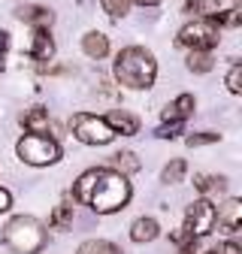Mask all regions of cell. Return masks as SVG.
<instances>
[{"label":"cell","mask_w":242,"mask_h":254,"mask_svg":"<svg viewBox=\"0 0 242 254\" xmlns=\"http://www.w3.org/2000/svg\"><path fill=\"white\" fill-rule=\"evenodd\" d=\"M194 109H197L194 94H179V97L161 112V118H164V121H185L188 115H194Z\"/></svg>","instance_id":"30bf717a"},{"label":"cell","mask_w":242,"mask_h":254,"mask_svg":"<svg viewBox=\"0 0 242 254\" xmlns=\"http://www.w3.org/2000/svg\"><path fill=\"white\" fill-rule=\"evenodd\" d=\"M227 91L230 94H242V64H233L227 73Z\"/></svg>","instance_id":"cb8c5ba5"},{"label":"cell","mask_w":242,"mask_h":254,"mask_svg":"<svg viewBox=\"0 0 242 254\" xmlns=\"http://www.w3.org/2000/svg\"><path fill=\"white\" fill-rule=\"evenodd\" d=\"M185 173H188V164L185 161H182V157H176V161H170L167 167H164V182L167 185H176V182H182V179H185Z\"/></svg>","instance_id":"44dd1931"},{"label":"cell","mask_w":242,"mask_h":254,"mask_svg":"<svg viewBox=\"0 0 242 254\" xmlns=\"http://www.w3.org/2000/svg\"><path fill=\"white\" fill-rule=\"evenodd\" d=\"M46 242H49L46 227L30 215L12 218L6 224V230H3V245L9 251H15V254H40L46 248Z\"/></svg>","instance_id":"3957f363"},{"label":"cell","mask_w":242,"mask_h":254,"mask_svg":"<svg viewBox=\"0 0 242 254\" xmlns=\"http://www.w3.org/2000/svg\"><path fill=\"white\" fill-rule=\"evenodd\" d=\"M206 254H221V251H206Z\"/></svg>","instance_id":"f1b7e54d"},{"label":"cell","mask_w":242,"mask_h":254,"mask_svg":"<svg viewBox=\"0 0 242 254\" xmlns=\"http://www.w3.org/2000/svg\"><path fill=\"white\" fill-rule=\"evenodd\" d=\"M49 227H55V230H70L73 227V206H55V212L49 218Z\"/></svg>","instance_id":"ffe728a7"},{"label":"cell","mask_w":242,"mask_h":254,"mask_svg":"<svg viewBox=\"0 0 242 254\" xmlns=\"http://www.w3.org/2000/svg\"><path fill=\"white\" fill-rule=\"evenodd\" d=\"M179 133H182V121H164L158 130H155L158 139H173V136H179Z\"/></svg>","instance_id":"d4e9b609"},{"label":"cell","mask_w":242,"mask_h":254,"mask_svg":"<svg viewBox=\"0 0 242 254\" xmlns=\"http://www.w3.org/2000/svg\"><path fill=\"white\" fill-rule=\"evenodd\" d=\"M70 127H73L76 139L85 142V145H109L115 139V130L106 124V118L91 115V112H76L73 121H70Z\"/></svg>","instance_id":"5b68a950"},{"label":"cell","mask_w":242,"mask_h":254,"mask_svg":"<svg viewBox=\"0 0 242 254\" xmlns=\"http://www.w3.org/2000/svg\"><path fill=\"white\" fill-rule=\"evenodd\" d=\"M82 49H85V55H88V58L100 61V58H106V55H109V37H103L100 30H91V34H85V37H82Z\"/></svg>","instance_id":"5bb4252c"},{"label":"cell","mask_w":242,"mask_h":254,"mask_svg":"<svg viewBox=\"0 0 242 254\" xmlns=\"http://www.w3.org/2000/svg\"><path fill=\"white\" fill-rule=\"evenodd\" d=\"M21 124H24V130H27V133H49V127H52V121H49V109H46V106L27 109V112L21 115Z\"/></svg>","instance_id":"7c38bea8"},{"label":"cell","mask_w":242,"mask_h":254,"mask_svg":"<svg viewBox=\"0 0 242 254\" xmlns=\"http://www.w3.org/2000/svg\"><path fill=\"white\" fill-rule=\"evenodd\" d=\"M221 254H242V248H239L236 242H224V245H221Z\"/></svg>","instance_id":"4316f807"},{"label":"cell","mask_w":242,"mask_h":254,"mask_svg":"<svg viewBox=\"0 0 242 254\" xmlns=\"http://www.w3.org/2000/svg\"><path fill=\"white\" fill-rule=\"evenodd\" d=\"M15 18L24 21V24H34V27H49V24L55 21L52 9H46V6H40V3H21V6L15 9Z\"/></svg>","instance_id":"9c48e42d"},{"label":"cell","mask_w":242,"mask_h":254,"mask_svg":"<svg viewBox=\"0 0 242 254\" xmlns=\"http://www.w3.org/2000/svg\"><path fill=\"white\" fill-rule=\"evenodd\" d=\"M218 24L212 21V18H197V21H191V24H185L179 30V43L185 46V49H203V52H212L218 46Z\"/></svg>","instance_id":"8992f818"},{"label":"cell","mask_w":242,"mask_h":254,"mask_svg":"<svg viewBox=\"0 0 242 254\" xmlns=\"http://www.w3.org/2000/svg\"><path fill=\"white\" fill-rule=\"evenodd\" d=\"M179 254H188V251H179Z\"/></svg>","instance_id":"f546056e"},{"label":"cell","mask_w":242,"mask_h":254,"mask_svg":"<svg viewBox=\"0 0 242 254\" xmlns=\"http://www.w3.org/2000/svg\"><path fill=\"white\" fill-rule=\"evenodd\" d=\"M218 139H221L218 133H209V130H206V133H188V136H185V142H188V148H200V145H212V142H218Z\"/></svg>","instance_id":"603a6c76"},{"label":"cell","mask_w":242,"mask_h":254,"mask_svg":"<svg viewBox=\"0 0 242 254\" xmlns=\"http://www.w3.org/2000/svg\"><path fill=\"white\" fill-rule=\"evenodd\" d=\"M115 79L130 91H148L158 79V61L142 46H127L115 58Z\"/></svg>","instance_id":"7a4b0ae2"},{"label":"cell","mask_w":242,"mask_h":254,"mask_svg":"<svg viewBox=\"0 0 242 254\" xmlns=\"http://www.w3.org/2000/svg\"><path fill=\"white\" fill-rule=\"evenodd\" d=\"M161 236V224L155 218H136L133 221V227H130V239L133 242H151V239H158Z\"/></svg>","instance_id":"4fadbf2b"},{"label":"cell","mask_w":242,"mask_h":254,"mask_svg":"<svg viewBox=\"0 0 242 254\" xmlns=\"http://www.w3.org/2000/svg\"><path fill=\"white\" fill-rule=\"evenodd\" d=\"M136 3H139V6H161L164 0H136Z\"/></svg>","instance_id":"83f0119b"},{"label":"cell","mask_w":242,"mask_h":254,"mask_svg":"<svg viewBox=\"0 0 242 254\" xmlns=\"http://www.w3.org/2000/svg\"><path fill=\"white\" fill-rule=\"evenodd\" d=\"M215 224H218L224 233H236L239 224H242V200L230 197L221 209H215Z\"/></svg>","instance_id":"ba28073f"},{"label":"cell","mask_w":242,"mask_h":254,"mask_svg":"<svg viewBox=\"0 0 242 254\" xmlns=\"http://www.w3.org/2000/svg\"><path fill=\"white\" fill-rule=\"evenodd\" d=\"M112 170L121 176H133V173H139V157L133 151H118L112 157Z\"/></svg>","instance_id":"e0dca14e"},{"label":"cell","mask_w":242,"mask_h":254,"mask_svg":"<svg viewBox=\"0 0 242 254\" xmlns=\"http://www.w3.org/2000/svg\"><path fill=\"white\" fill-rule=\"evenodd\" d=\"M103 3V12L109 15V18H124L127 12H130V3L133 0H100Z\"/></svg>","instance_id":"7402d4cb"},{"label":"cell","mask_w":242,"mask_h":254,"mask_svg":"<svg viewBox=\"0 0 242 254\" xmlns=\"http://www.w3.org/2000/svg\"><path fill=\"white\" fill-rule=\"evenodd\" d=\"M76 254H121V248L112 245V242H106V239H88V242L79 245Z\"/></svg>","instance_id":"d6986e66"},{"label":"cell","mask_w":242,"mask_h":254,"mask_svg":"<svg viewBox=\"0 0 242 254\" xmlns=\"http://www.w3.org/2000/svg\"><path fill=\"white\" fill-rule=\"evenodd\" d=\"M185 230L197 239L209 236L212 230H215V206H212V200H194L185 212Z\"/></svg>","instance_id":"52a82bcc"},{"label":"cell","mask_w":242,"mask_h":254,"mask_svg":"<svg viewBox=\"0 0 242 254\" xmlns=\"http://www.w3.org/2000/svg\"><path fill=\"white\" fill-rule=\"evenodd\" d=\"M130 182L127 176H121L115 170L97 167V170H88L76 179L73 185V197L82 206H91L97 215H112L118 209H124L130 203Z\"/></svg>","instance_id":"6da1fadb"},{"label":"cell","mask_w":242,"mask_h":254,"mask_svg":"<svg viewBox=\"0 0 242 254\" xmlns=\"http://www.w3.org/2000/svg\"><path fill=\"white\" fill-rule=\"evenodd\" d=\"M194 188L200 190V194H224V190H227V179L224 176H197Z\"/></svg>","instance_id":"ac0fdd59"},{"label":"cell","mask_w":242,"mask_h":254,"mask_svg":"<svg viewBox=\"0 0 242 254\" xmlns=\"http://www.w3.org/2000/svg\"><path fill=\"white\" fill-rule=\"evenodd\" d=\"M12 206V197H9V190L6 188H0V212H6Z\"/></svg>","instance_id":"484cf974"},{"label":"cell","mask_w":242,"mask_h":254,"mask_svg":"<svg viewBox=\"0 0 242 254\" xmlns=\"http://www.w3.org/2000/svg\"><path fill=\"white\" fill-rule=\"evenodd\" d=\"M15 151H18V161H24L30 167H49V164L60 161V145L52 136H46V133H27V136H21L18 145H15Z\"/></svg>","instance_id":"277c9868"},{"label":"cell","mask_w":242,"mask_h":254,"mask_svg":"<svg viewBox=\"0 0 242 254\" xmlns=\"http://www.w3.org/2000/svg\"><path fill=\"white\" fill-rule=\"evenodd\" d=\"M185 67L191 73H209L212 67H215V58H212V52H203V49H191L188 61H185Z\"/></svg>","instance_id":"2e32d148"},{"label":"cell","mask_w":242,"mask_h":254,"mask_svg":"<svg viewBox=\"0 0 242 254\" xmlns=\"http://www.w3.org/2000/svg\"><path fill=\"white\" fill-rule=\"evenodd\" d=\"M106 124L112 127L115 133H121V136H136V133H139V118L130 115V112H124V109L109 112V115H106Z\"/></svg>","instance_id":"8fae6325"},{"label":"cell","mask_w":242,"mask_h":254,"mask_svg":"<svg viewBox=\"0 0 242 254\" xmlns=\"http://www.w3.org/2000/svg\"><path fill=\"white\" fill-rule=\"evenodd\" d=\"M52 55H55V40L49 37L46 27H37L34 46H30V58H34V61H52Z\"/></svg>","instance_id":"9a60e30c"}]
</instances>
